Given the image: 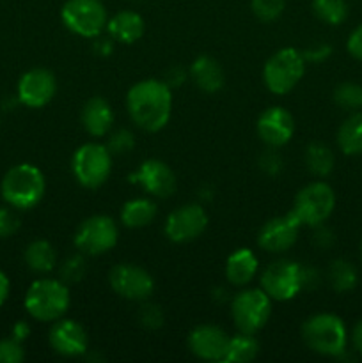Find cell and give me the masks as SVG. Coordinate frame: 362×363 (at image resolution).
Here are the masks:
<instances>
[{
    "label": "cell",
    "mask_w": 362,
    "mask_h": 363,
    "mask_svg": "<svg viewBox=\"0 0 362 363\" xmlns=\"http://www.w3.org/2000/svg\"><path fill=\"white\" fill-rule=\"evenodd\" d=\"M126 108L131 121L144 131H160L167 126L172 113L170 87L162 80H142L126 94Z\"/></svg>",
    "instance_id": "6da1fadb"
},
{
    "label": "cell",
    "mask_w": 362,
    "mask_h": 363,
    "mask_svg": "<svg viewBox=\"0 0 362 363\" xmlns=\"http://www.w3.org/2000/svg\"><path fill=\"white\" fill-rule=\"evenodd\" d=\"M46 181L41 170L32 163H20L9 169L0 184L2 199L14 209H31L45 195Z\"/></svg>",
    "instance_id": "7a4b0ae2"
},
{
    "label": "cell",
    "mask_w": 362,
    "mask_h": 363,
    "mask_svg": "<svg viewBox=\"0 0 362 363\" xmlns=\"http://www.w3.org/2000/svg\"><path fill=\"white\" fill-rule=\"evenodd\" d=\"M25 311L35 321L53 323L70 308V291L60 280H35L25 294Z\"/></svg>",
    "instance_id": "3957f363"
},
{
    "label": "cell",
    "mask_w": 362,
    "mask_h": 363,
    "mask_svg": "<svg viewBox=\"0 0 362 363\" xmlns=\"http://www.w3.org/2000/svg\"><path fill=\"white\" fill-rule=\"evenodd\" d=\"M302 337L309 350L323 357H341L346 350V326L334 314L311 315L302 326Z\"/></svg>",
    "instance_id": "277c9868"
},
{
    "label": "cell",
    "mask_w": 362,
    "mask_h": 363,
    "mask_svg": "<svg viewBox=\"0 0 362 363\" xmlns=\"http://www.w3.org/2000/svg\"><path fill=\"white\" fill-rule=\"evenodd\" d=\"M305 74V59L295 48H280L263 67V82L272 94L284 96L293 91Z\"/></svg>",
    "instance_id": "5b68a950"
},
{
    "label": "cell",
    "mask_w": 362,
    "mask_h": 363,
    "mask_svg": "<svg viewBox=\"0 0 362 363\" xmlns=\"http://www.w3.org/2000/svg\"><path fill=\"white\" fill-rule=\"evenodd\" d=\"M336 208V194L323 181L307 184L297 194L291 213L298 218L302 225H322Z\"/></svg>",
    "instance_id": "8992f818"
},
{
    "label": "cell",
    "mask_w": 362,
    "mask_h": 363,
    "mask_svg": "<svg viewBox=\"0 0 362 363\" xmlns=\"http://www.w3.org/2000/svg\"><path fill=\"white\" fill-rule=\"evenodd\" d=\"M71 169L73 176L82 186L85 188H99L110 176L112 170V155L106 149V145L89 142L80 145L75 151L71 160Z\"/></svg>",
    "instance_id": "52a82bcc"
},
{
    "label": "cell",
    "mask_w": 362,
    "mask_h": 363,
    "mask_svg": "<svg viewBox=\"0 0 362 363\" xmlns=\"http://www.w3.org/2000/svg\"><path fill=\"white\" fill-rule=\"evenodd\" d=\"M272 314V298L263 289H245L231 301L234 326L241 333H258Z\"/></svg>",
    "instance_id": "ba28073f"
},
{
    "label": "cell",
    "mask_w": 362,
    "mask_h": 363,
    "mask_svg": "<svg viewBox=\"0 0 362 363\" xmlns=\"http://www.w3.org/2000/svg\"><path fill=\"white\" fill-rule=\"evenodd\" d=\"M60 18L67 30L82 38H98L109 21L105 6L99 0H67Z\"/></svg>",
    "instance_id": "9c48e42d"
},
{
    "label": "cell",
    "mask_w": 362,
    "mask_h": 363,
    "mask_svg": "<svg viewBox=\"0 0 362 363\" xmlns=\"http://www.w3.org/2000/svg\"><path fill=\"white\" fill-rule=\"evenodd\" d=\"M119 240V229L110 216L94 215L80 223L75 234V247L87 255H102L112 250Z\"/></svg>",
    "instance_id": "30bf717a"
},
{
    "label": "cell",
    "mask_w": 362,
    "mask_h": 363,
    "mask_svg": "<svg viewBox=\"0 0 362 363\" xmlns=\"http://www.w3.org/2000/svg\"><path fill=\"white\" fill-rule=\"evenodd\" d=\"M261 289L272 300H293L300 291H304L302 266L295 261H287V259L272 262L261 275Z\"/></svg>",
    "instance_id": "8fae6325"
},
{
    "label": "cell",
    "mask_w": 362,
    "mask_h": 363,
    "mask_svg": "<svg viewBox=\"0 0 362 363\" xmlns=\"http://www.w3.org/2000/svg\"><path fill=\"white\" fill-rule=\"evenodd\" d=\"M109 282L114 293L130 301H142L151 296L153 277L144 268L135 264H117L110 269Z\"/></svg>",
    "instance_id": "7c38bea8"
},
{
    "label": "cell",
    "mask_w": 362,
    "mask_h": 363,
    "mask_svg": "<svg viewBox=\"0 0 362 363\" xmlns=\"http://www.w3.org/2000/svg\"><path fill=\"white\" fill-rule=\"evenodd\" d=\"M208 227V215L197 204H187L169 215L165 222V236L174 243H188L201 236Z\"/></svg>",
    "instance_id": "4fadbf2b"
},
{
    "label": "cell",
    "mask_w": 362,
    "mask_h": 363,
    "mask_svg": "<svg viewBox=\"0 0 362 363\" xmlns=\"http://www.w3.org/2000/svg\"><path fill=\"white\" fill-rule=\"evenodd\" d=\"M57 92V80L52 71L34 67L21 74L18 82V99L28 108H43L53 99Z\"/></svg>",
    "instance_id": "5bb4252c"
},
{
    "label": "cell",
    "mask_w": 362,
    "mask_h": 363,
    "mask_svg": "<svg viewBox=\"0 0 362 363\" xmlns=\"http://www.w3.org/2000/svg\"><path fill=\"white\" fill-rule=\"evenodd\" d=\"M300 229L302 223L290 211L286 215L268 220L263 225V229L259 230L258 243L263 250L272 252V254H280V252H286L293 247Z\"/></svg>",
    "instance_id": "9a60e30c"
},
{
    "label": "cell",
    "mask_w": 362,
    "mask_h": 363,
    "mask_svg": "<svg viewBox=\"0 0 362 363\" xmlns=\"http://www.w3.org/2000/svg\"><path fill=\"white\" fill-rule=\"evenodd\" d=\"M131 181L153 197H170L176 191V176L162 160H146L131 176Z\"/></svg>",
    "instance_id": "2e32d148"
},
{
    "label": "cell",
    "mask_w": 362,
    "mask_h": 363,
    "mask_svg": "<svg viewBox=\"0 0 362 363\" xmlns=\"http://www.w3.org/2000/svg\"><path fill=\"white\" fill-rule=\"evenodd\" d=\"M50 347L60 357L77 358L87 351L89 339L82 325L73 319H57L48 333Z\"/></svg>",
    "instance_id": "e0dca14e"
},
{
    "label": "cell",
    "mask_w": 362,
    "mask_h": 363,
    "mask_svg": "<svg viewBox=\"0 0 362 363\" xmlns=\"http://www.w3.org/2000/svg\"><path fill=\"white\" fill-rule=\"evenodd\" d=\"M295 133V119L283 106L266 108L258 119V135L268 147H283Z\"/></svg>",
    "instance_id": "ac0fdd59"
},
{
    "label": "cell",
    "mask_w": 362,
    "mask_h": 363,
    "mask_svg": "<svg viewBox=\"0 0 362 363\" xmlns=\"http://www.w3.org/2000/svg\"><path fill=\"white\" fill-rule=\"evenodd\" d=\"M229 337L222 328L213 325H201L188 335V350L192 354L206 362H224Z\"/></svg>",
    "instance_id": "d6986e66"
},
{
    "label": "cell",
    "mask_w": 362,
    "mask_h": 363,
    "mask_svg": "<svg viewBox=\"0 0 362 363\" xmlns=\"http://www.w3.org/2000/svg\"><path fill=\"white\" fill-rule=\"evenodd\" d=\"M80 121L84 130L92 137H105L109 135L114 124V112L109 101L99 96L89 99L80 113Z\"/></svg>",
    "instance_id": "ffe728a7"
},
{
    "label": "cell",
    "mask_w": 362,
    "mask_h": 363,
    "mask_svg": "<svg viewBox=\"0 0 362 363\" xmlns=\"http://www.w3.org/2000/svg\"><path fill=\"white\" fill-rule=\"evenodd\" d=\"M110 38L123 45H133L144 34V20L135 11H119L106 21Z\"/></svg>",
    "instance_id": "44dd1931"
},
{
    "label": "cell",
    "mask_w": 362,
    "mask_h": 363,
    "mask_svg": "<svg viewBox=\"0 0 362 363\" xmlns=\"http://www.w3.org/2000/svg\"><path fill=\"white\" fill-rule=\"evenodd\" d=\"M188 77L194 80V84L197 85L201 91L213 94V92H219L224 87V71L220 67V64L216 62L213 57L201 55L192 62L190 71H188Z\"/></svg>",
    "instance_id": "7402d4cb"
},
{
    "label": "cell",
    "mask_w": 362,
    "mask_h": 363,
    "mask_svg": "<svg viewBox=\"0 0 362 363\" xmlns=\"http://www.w3.org/2000/svg\"><path fill=\"white\" fill-rule=\"evenodd\" d=\"M258 257L248 248H238L227 257L226 279L236 287H243L258 273Z\"/></svg>",
    "instance_id": "603a6c76"
},
{
    "label": "cell",
    "mask_w": 362,
    "mask_h": 363,
    "mask_svg": "<svg viewBox=\"0 0 362 363\" xmlns=\"http://www.w3.org/2000/svg\"><path fill=\"white\" fill-rule=\"evenodd\" d=\"M156 216V204L149 199H133L124 202L121 209V222L128 229H142L149 225Z\"/></svg>",
    "instance_id": "cb8c5ba5"
},
{
    "label": "cell",
    "mask_w": 362,
    "mask_h": 363,
    "mask_svg": "<svg viewBox=\"0 0 362 363\" xmlns=\"http://www.w3.org/2000/svg\"><path fill=\"white\" fill-rule=\"evenodd\" d=\"M337 145L348 156L362 155V113H351L337 130Z\"/></svg>",
    "instance_id": "d4e9b609"
},
{
    "label": "cell",
    "mask_w": 362,
    "mask_h": 363,
    "mask_svg": "<svg viewBox=\"0 0 362 363\" xmlns=\"http://www.w3.org/2000/svg\"><path fill=\"white\" fill-rule=\"evenodd\" d=\"M25 264L34 273H50L55 266V248L45 240H35L25 248Z\"/></svg>",
    "instance_id": "484cf974"
},
{
    "label": "cell",
    "mask_w": 362,
    "mask_h": 363,
    "mask_svg": "<svg viewBox=\"0 0 362 363\" xmlns=\"http://www.w3.org/2000/svg\"><path fill=\"white\" fill-rule=\"evenodd\" d=\"M305 167L312 176L325 177L332 172L334 169V152L329 145L322 142H312L305 149Z\"/></svg>",
    "instance_id": "4316f807"
},
{
    "label": "cell",
    "mask_w": 362,
    "mask_h": 363,
    "mask_svg": "<svg viewBox=\"0 0 362 363\" xmlns=\"http://www.w3.org/2000/svg\"><path fill=\"white\" fill-rule=\"evenodd\" d=\"M259 353V344L251 333H241L236 337H229L226 357L224 362L227 363H247L252 362Z\"/></svg>",
    "instance_id": "83f0119b"
},
{
    "label": "cell",
    "mask_w": 362,
    "mask_h": 363,
    "mask_svg": "<svg viewBox=\"0 0 362 363\" xmlns=\"http://www.w3.org/2000/svg\"><path fill=\"white\" fill-rule=\"evenodd\" d=\"M327 279H329L330 286L336 293H348L357 286L358 275L351 262L344 261V259H336V261L330 262Z\"/></svg>",
    "instance_id": "f1b7e54d"
},
{
    "label": "cell",
    "mask_w": 362,
    "mask_h": 363,
    "mask_svg": "<svg viewBox=\"0 0 362 363\" xmlns=\"http://www.w3.org/2000/svg\"><path fill=\"white\" fill-rule=\"evenodd\" d=\"M312 11L322 21L329 25H341L348 16L344 0H312Z\"/></svg>",
    "instance_id": "f546056e"
},
{
    "label": "cell",
    "mask_w": 362,
    "mask_h": 363,
    "mask_svg": "<svg viewBox=\"0 0 362 363\" xmlns=\"http://www.w3.org/2000/svg\"><path fill=\"white\" fill-rule=\"evenodd\" d=\"M334 101L344 110H358L362 106V87L351 82H344L334 91Z\"/></svg>",
    "instance_id": "4dcf8cb0"
},
{
    "label": "cell",
    "mask_w": 362,
    "mask_h": 363,
    "mask_svg": "<svg viewBox=\"0 0 362 363\" xmlns=\"http://www.w3.org/2000/svg\"><path fill=\"white\" fill-rule=\"evenodd\" d=\"M251 7L261 21H273L283 14L286 0H252Z\"/></svg>",
    "instance_id": "1f68e13d"
},
{
    "label": "cell",
    "mask_w": 362,
    "mask_h": 363,
    "mask_svg": "<svg viewBox=\"0 0 362 363\" xmlns=\"http://www.w3.org/2000/svg\"><path fill=\"white\" fill-rule=\"evenodd\" d=\"M135 147V137L130 130H117L106 140L110 155H128Z\"/></svg>",
    "instance_id": "d6a6232c"
},
{
    "label": "cell",
    "mask_w": 362,
    "mask_h": 363,
    "mask_svg": "<svg viewBox=\"0 0 362 363\" xmlns=\"http://www.w3.org/2000/svg\"><path fill=\"white\" fill-rule=\"evenodd\" d=\"M85 275V261L82 255H71L70 259L62 262L60 268V277L64 282H78Z\"/></svg>",
    "instance_id": "836d02e7"
},
{
    "label": "cell",
    "mask_w": 362,
    "mask_h": 363,
    "mask_svg": "<svg viewBox=\"0 0 362 363\" xmlns=\"http://www.w3.org/2000/svg\"><path fill=\"white\" fill-rule=\"evenodd\" d=\"M138 321L149 330H158L163 325V312L158 305L146 303L138 311Z\"/></svg>",
    "instance_id": "e575fe53"
},
{
    "label": "cell",
    "mask_w": 362,
    "mask_h": 363,
    "mask_svg": "<svg viewBox=\"0 0 362 363\" xmlns=\"http://www.w3.org/2000/svg\"><path fill=\"white\" fill-rule=\"evenodd\" d=\"M25 351L21 342L11 339L0 340V363H20L23 362Z\"/></svg>",
    "instance_id": "d590c367"
},
{
    "label": "cell",
    "mask_w": 362,
    "mask_h": 363,
    "mask_svg": "<svg viewBox=\"0 0 362 363\" xmlns=\"http://www.w3.org/2000/svg\"><path fill=\"white\" fill-rule=\"evenodd\" d=\"M20 229V218L9 208H0V240L13 236Z\"/></svg>",
    "instance_id": "8d00e7d4"
},
{
    "label": "cell",
    "mask_w": 362,
    "mask_h": 363,
    "mask_svg": "<svg viewBox=\"0 0 362 363\" xmlns=\"http://www.w3.org/2000/svg\"><path fill=\"white\" fill-rule=\"evenodd\" d=\"M259 167H261L263 172L270 174V176H275L283 170V158L273 151V147L270 151L263 152L261 158H259Z\"/></svg>",
    "instance_id": "74e56055"
},
{
    "label": "cell",
    "mask_w": 362,
    "mask_h": 363,
    "mask_svg": "<svg viewBox=\"0 0 362 363\" xmlns=\"http://www.w3.org/2000/svg\"><path fill=\"white\" fill-rule=\"evenodd\" d=\"M332 53V48H330L329 45H323V43H318V45L314 46H309L305 52H302V55H304L305 62H322V60H325L327 57Z\"/></svg>",
    "instance_id": "f35d334b"
},
{
    "label": "cell",
    "mask_w": 362,
    "mask_h": 363,
    "mask_svg": "<svg viewBox=\"0 0 362 363\" xmlns=\"http://www.w3.org/2000/svg\"><path fill=\"white\" fill-rule=\"evenodd\" d=\"M346 48L351 57L362 60V25H358V27L351 32L350 38H348Z\"/></svg>",
    "instance_id": "ab89813d"
},
{
    "label": "cell",
    "mask_w": 362,
    "mask_h": 363,
    "mask_svg": "<svg viewBox=\"0 0 362 363\" xmlns=\"http://www.w3.org/2000/svg\"><path fill=\"white\" fill-rule=\"evenodd\" d=\"M314 243L318 245L319 248H329L334 245V234L330 233L327 227L316 225V234H314Z\"/></svg>",
    "instance_id": "60d3db41"
},
{
    "label": "cell",
    "mask_w": 362,
    "mask_h": 363,
    "mask_svg": "<svg viewBox=\"0 0 362 363\" xmlns=\"http://www.w3.org/2000/svg\"><path fill=\"white\" fill-rule=\"evenodd\" d=\"M185 78H187V73H185L183 69H181V67H177V66H174V67H170L169 71H167L165 73V84L169 85V87H177V85H181L185 82Z\"/></svg>",
    "instance_id": "b9f144b4"
},
{
    "label": "cell",
    "mask_w": 362,
    "mask_h": 363,
    "mask_svg": "<svg viewBox=\"0 0 362 363\" xmlns=\"http://www.w3.org/2000/svg\"><path fill=\"white\" fill-rule=\"evenodd\" d=\"M302 284H304V289H314L319 284V275L314 268H304L302 266Z\"/></svg>",
    "instance_id": "7bdbcfd3"
},
{
    "label": "cell",
    "mask_w": 362,
    "mask_h": 363,
    "mask_svg": "<svg viewBox=\"0 0 362 363\" xmlns=\"http://www.w3.org/2000/svg\"><path fill=\"white\" fill-rule=\"evenodd\" d=\"M11 333H13L14 340H18V342H23V340H27L28 335H31V326H28L27 321H18V323H14Z\"/></svg>",
    "instance_id": "ee69618b"
},
{
    "label": "cell",
    "mask_w": 362,
    "mask_h": 363,
    "mask_svg": "<svg viewBox=\"0 0 362 363\" xmlns=\"http://www.w3.org/2000/svg\"><path fill=\"white\" fill-rule=\"evenodd\" d=\"M112 41H114L112 38L106 39V38H99L98 35V39H96V43H94V52L98 53V55H110L114 50Z\"/></svg>",
    "instance_id": "f6af8a7d"
},
{
    "label": "cell",
    "mask_w": 362,
    "mask_h": 363,
    "mask_svg": "<svg viewBox=\"0 0 362 363\" xmlns=\"http://www.w3.org/2000/svg\"><path fill=\"white\" fill-rule=\"evenodd\" d=\"M9 291H11L9 279H7L6 273L0 269V307H2V305L7 301V298H9Z\"/></svg>",
    "instance_id": "bcb514c9"
},
{
    "label": "cell",
    "mask_w": 362,
    "mask_h": 363,
    "mask_svg": "<svg viewBox=\"0 0 362 363\" xmlns=\"http://www.w3.org/2000/svg\"><path fill=\"white\" fill-rule=\"evenodd\" d=\"M351 340H353V347L357 350V353L362 354V319L355 325L353 333H351Z\"/></svg>",
    "instance_id": "7dc6e473"
},
{
    "label": "cell",
    "mask_w": 362,
    "mask_h": 363,
    "mask_svg": "<svg viewBox=\"0 0 362 363\" xmlns=\"http://www.w3.org/2000/svg\"><path fill=\"white\" fill-rule=\"evenodd\" d=\"M361 257H362V243H361Z\"/></svg>",
    "instance_id": "c3c4849f"
}]
</instances>
